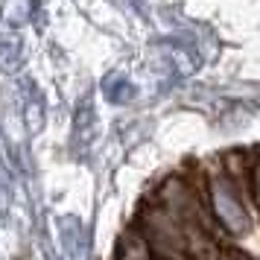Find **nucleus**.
<instances>
[{
    "label": "nucleus",
    "instance_id": "1",
    "mask_svg": "<svg viewBox=\"0 0 260 260\" xmlns=\"http://www.w3.org/2000/svg\"><path fill=\"white\" fill-rule=\"evenodd\" d=\"M205 196H208V208H211L213 219L219 225L225 240L237 246L257 231V208L251 202V176L248 178H228L222 164L205 178Z\"/></svg>",
    "mask_w": 260,
    "mask_h": 260
},
{
    "label": "nucleus",
    "instance_id": "2",
    "mask_svg": "<svg viewBox=\"0 0 260 260\" xmlns=\"http://www.w3.org/2000/svg\"><path fill=\"white\" fill-rule=\"evenodd\" d=\"M117 260H155V254H152V248H149V243L143 240L141 231L132 228V231H126V234L120 237Z\"/></svg>",
    "mask_w": 260,
    "mask_h": 260
},
{
    "label": "nucleus",
    "instance_id": "3",
    "mask_svg": "<svg viewBox=\"0 0 260 260\" xmlns=\"http://www.w3.org/2000/svg\"><path fill=\"white\" fill-rule=\"evenodd\" d=\"M251 202H254L257 216H260V158L251 164Z\"/></svg>",
    "mask_w": 260,
    "mask_h": 260
}]
</instances>
